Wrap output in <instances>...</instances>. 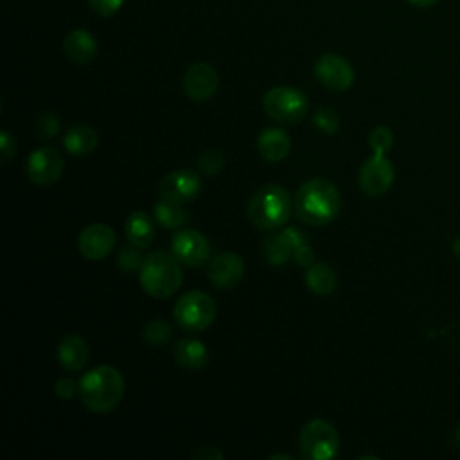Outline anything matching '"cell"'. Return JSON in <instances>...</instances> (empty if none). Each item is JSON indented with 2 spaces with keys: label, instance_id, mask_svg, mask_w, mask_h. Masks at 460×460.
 <instances>
[{
  "label": "cell",
  "instance_id": "1",
  "mask_svg": "<svg viewBox=\"0 0 460 460\" xmlns=\"http://www.w3.org/2000/svg\"><path fill=\"white\" fill-rule=\"evenodd\" d=\"M293 210L305 225L323 226L340 216L341 194L331 181L323 178H311L296 189Z\"/></svg>",
  "mask_w": 460,
  "mask_h": 460
},
{
  "label": "cell",
  "instance_id": "30",
  "mask_svg": "<svg viewBox=\"0 0 460 460\" xmlns=\"http://www.w3.org/2000/svg\"><path fill=\"white\" fill-rule=\"evenodd\" d=\"M59 119L56 117V113H41L36 119V133L40 138H52L59 133Z\"/></svg>",
  "mask_w": 460,
  "mask_h": 460
},
{
  "label": "cell",
  "instance_id": "21",
  "mask_svg": "<svg viewBox=\"0 0 460 460\" xmlns=\"http://www.w3.org/2000/svg\"><path fill=\"white\" fill-rule=\"evenodd\" d=\"M124 230H126L128 241L137 244L138 248H147L155 241V235H156L153 219L146 212H140V210H135L128 216Z\"/></svg>",
  "mask_w": 460,
  "mask_h": 460
},
{
  "label": "cell",
  "instance_id": "29",
  "mask_svg": "<svg viewBox=\"0 0 460 460\" xmlns=\"http://www.w3.org/2000/svg\"><path fill=\"white\" fill-rule=\"evenodd\" d=\"M225 165V158L217 149H207L201 153L198 160V171L205 176H214L217 174Z\"/></svg>",
  "mask_w": 460,
  "mask_h": 460
},
{
  "label": "cell",
  "instance_id": "27",
  "mask_svg": "<svg viewBox=\"0 0 460 460\" xmlns=\"http://www.w3.org/2000/svg\"><path fill=\"white\" fill-rule=\"evenodd\" d=\"M142 248H138L137 244L129 243L126 246H122L117 253V266L120 271L124 273H133L137 270H140L142 262H144V257H142Z\"/></svg>",
  "mask_w": 460,
  "mask_h": 460
},
{
  "label": "cell",
  "instance_id": "19",
  "mask_svg": "<svg viewBox=\"0 0 460 460\" xmlns=\"http://www.w3.org/2000/svg\"><path fill=\"white\" fill-rule=\"evenodd\" d=\"M172 354L176 363L187 370H199L208 361V350L205 343L194 338H183L176 341Z\"/></svg>",
  "mask_w": 460,
  "mask_h": 460
},
{
  "label": "cell",
  "instance_id": "11",
  "mask_svg": "<svg viewBox=\"0 0 460 460\" xmlns=\"http://www.w3.org/2000/svg\"><path fill=\"white\" fill-rule=\"evenodd\" d=\"M201 192V178L192 169H176L167 172L158 183V194L164 199L185 205Z\"/></svg>",
  "mask_w": 460,
  "mask_h": 460
},
{
  "label": "cell",
  "instance_id": "22",
  "mask_svg": "<svg viewBox=\"0 0 460 460\" xmlns=\"http://www.w3.org/2000/svg\"><path fill=\"white\" fill-rule=\"evenodd\" d=\"M304 280H305V286L309 288V291L314 295H320V296L331 295L336 289V282H338L336 271L325 262H313L307 268Z\"/></svg>",
  "mask_w": 460,
  "mask_h": 460
},
{
  "label": "cell",
  "instance_id": "25",
  "mask_svg": "<svg viewBox=\"0 0 460 460\" xmlns=\"http://www.w3.org/2000/svg\"><path fill=\"white\" fill-rule=\"evenodd\" d=\"M171 336H172V329L162 318H155L147 322L142 331V338L149 347H164L171 341Z\"/></svg>",
  "mask_w": 460,
  "mask_h": 460
},
{
  "label": "cell",
  "instance_id": "13",
  "mask_svg": "<svg viewBox=\"0 0 460 460\" xmlns=\"http://www.w3.org/2000/svg\"><path fill=\"white\" fill-rule=\"evenodd\" d=\"M117 243V234L104 223H92L84 226L77 237V248L88 261L106 259Z\"/></svg>",
  "mask_w": 460,
  "mask_h": 460
},
{
  "label": "cell",
  "instance_id": "23",
  "mask_svg": "<svg viewBox=\"0 0 460 460\" xmlns=\"http://www.w3.org/2000/svg\"><path fill=\"white\" fill-rule=\"evenodd\" d=\"M261 253H262V259L270 266H280V264L288 262L289 257L293 255V248H291V243H289L288 235L284 234V230L268 234L262 239Z\"/></svg>",
  "mask_w": 460,
  "mask_h": 460
},
{
  "label": "cell",
  "instance_id": "14",
  "mask_svg": "<svg viewBox=\"0 0 460 460\" xmlns=\"http://www.w3.org/2000/svg\"><path fill=\"white\" fill-rule=\"evenodd\" d=\"M207 277L217 289H234L244 277V261L235 252H221L208 261Z\"/></svg>",
  "mask_w": 460,
  "mask_h": 460
},
{
  "label": "cell",
  "instance_id": "6",
  "mask_svg": "<svg viewBox=\"0 0 460 460\" xmlns=\"http://www.w3.org/2000/svg\"><path fill=\"white\" fill-rule=\"evenodd\" d=\"M266 115L280 124H298L309 110V99L304 92L293 86H273L262 97Z\"/></svg>",
  "mask_w": 460,
  "mask_h": 460
},
{
  "label": "cell",
  "instance_id": "20",
  "mask_svg": "<svg viewBox=\"0 0 460 460\" xmlns=\"http://www.w3.org/2000/svg\"><path fill=\"white\" fill-rule=\"evenodd\" d=\"M97 144H99V135L88 124H75L63 137L65 149L74 156L90 155L97 147Z\"/></svg>",
  "mask_w": 460,
  "mask_h": 460
},
{
  "label": "cell",
  "instance_id": "33",
  "mask_svg": "<svg viewBox=\"0 0 460 460\" xmlns=\"http://www.w3.org/2000/svg\"><path fill=\"white\" fill-rule=\"evenodd\" d=\"M75 392H79V385L72 377H59L54 385V394L61 399H70Z\"/></svg>",
  "mask_w": 460,
  "mask_h": 460
},
{
  "label": "cell",
  "instance_id": "16",
  "mask_svg": "<svg viewBox=\"0 0 460 460\" xmlns=\"http://www.w3.org/2000/svg\"><path fill=\"white\" fill-rule=\"evenodd\" d=\"M63 52L72 63L88 65L95 59L99 52V45L90 31L74 29L63 40Z\"/></svg>",
  "mask_w": 460,
  "mask_h": 460
},
{
  "label": "cell",
  "instance_id": "10",
  "mask_svg": "<svg viewBox=\"0 0 460 460\" xmlns=\"http://www.w3.org/2000/svg\"><path fill=\"white\" fill-rule=\"evenodd\" d=\"M316 79L331 92H345L354 83V68L352 65L340 54L325 52L322 54L313 68Z\"/></svg>",
  "mask_w": 460,
  "mask_h": 460
},
{
  "label": "cell",
  "instance_id": "12",
  "mask_svg": "<svg viewBox=\"0 0 460 460\" xmlns=\"http://www.w3.org/2000/svg\"><path fill=\"white\" fill-rule=\"evenodd\" d=\"M395 178V171L392 162L385 155L374 153L370 158H367L359 169V189L367 196H381L385 194Z\"/></svg>",
  "mask_w": 460,
  "mask_h": 460
},
{
  "label": "cell",
  "instance_id": "7",
  "mask_svg": "<svg viewBox=\"0 0 460 460\" xmlns=\"http://www.w3.org/2000/svg\"><path fill=\"white\" fill-rule=\"evenodd\" d=\"M300 456L305 460H331L340 451V435L336 428L323 420H307L298 435Z\"/></svg>",
  "mask_w": 460,
  "mask_h": 460
},
{
  "label": "cell",
  "instance_id": "34",
  "mask_svg": "<svg viewBox=\"0 0 460 460\" xmlns=\"http://www.w3.org/2000/svg\"><path fill=\"white\" fill-rule=\"evenodd\" d=\"M14 151H16L14 137H13L7 129H4V131L0 133V153H2V162H4V164H5V162H9V160L13 158V155H14Z\"/></svg>",
  "mask_w": 460,
  "mask_h": 460
},
{
  "label": "cell",
  "instance_id": "39",
  "mask_svg": "<svg viewBox=\"0 0 460 460\" xmlns=\"http://www.w3.org/2000/svg\"><path fill=\"white\" fill-rule=\"evenodd\" d=\"M279 458H282V460H293L291 455H284V453H282V455H271V456H270V460H279Z\"/></svg>",
  "mask_w": 460,
  "mask_h": 460
},
{
  "label": "cell",
  "instance_id": "24",
  "mask_svg": "<svg viewBox=\"0 0 460 460\" xmlns=\"http://www.w3.org/2000/svg\"><path fill=\"white\" fill-rule=\"evenodd\" d=\"M153 216L156 219V223L167 230H176V228H181L189 223L190 216L189 212L180 205V203H174V201H169V199H164L160 198L155 207H153Z\"/></svg>",
  "mask_w": 460,
  "mask_h": 460
},
{
  "label": "cell",
  "instance_id": "2",
  "mask_svg": "<svg viewBox=\"0 0 460 460\" xmlns=\"http://www.w3.org/2000/svg\"><path fill=\"white\" fill-rule=\"evenodd\" d=\"M124 388L122 374L110 365L95 367L79 379L81 402L93 413L115 410L124 397Z\"/></svg>",
  "mask_w": 460,
  "mask_h": 460
},
{
  "label": "cell",
  "instance_id": "31",
  "mask_svg": "<svg viewBox=\"0 0 460 460\" xmlns=\"http://www.w3.org/2000/svg\"><path fill=\"white\" fill-rule=\"evenodd\" d=\"M124 2L126 0H88V5L92 7V11L97 16L108 18V16H113L115 13H119L120 7L124 5Z\"/></svg>",
  "mask_w": 460,
  "mask_h": 460
},
{
  "label": "cell",
  "instance_id": "5",
  "mask_svg": "<svg viewBox=\"0 0 460 460\" xmlns=\"http://www.w3.org/2000/svg\"><path fill=\"white\" fill-rule=\"evenodd\" d=\"M216 302L214 298L205 291H187L178 298L174 304L172 314L178 323L187 332H201L212 325L216 320Z\"/></svg>",
  "mask_w": 460,
  "mask_h": 460
},
{
  "label": "cell",
  "instance_id": "38",
  "mask_svg": "<svg viewBox=\"0 0 460 460\" xmlns=\"http://www.w3.org/2000/svg\"><path fill=\"white\" fill-rule=\"evenodd\" d=\"M451 248H453V252H455V253L460 257V235H458V237L453 241V246H451Z\"/></svg>",
  "mask_w": 460,
  "mask_h": 460
},
{
  "label": "cell",
  "instance_id": "9",
  "mask_svg": "<svg viewBox=\"0 0 460 460\" xmlns=\"http://www.w3.org/2000/svg\"><path fill=\"white\" fill-rule=\"evenodd\" d=\"M171 252L176 255V259L189 268L203 266L210 261V243L208 239L192 228L176 230V234L171 239Z\"/></svg>",
  "mask_w": 460,
  "mask_h": 460
},
{
  "label": "cell",
  "instance_id": "37",
  "mask_svg": "<svg viewBox=\"0 0 460 460\" xmlns=\"http://www.w3.org/2000/svg\"><path fill=\"white\" fill-rule=\"evenodd\" d=\"M451 442H453V446H455L456 449H460V426L453 431V435H451Z\"/></svg>",
  "mask_w": 460,
  "mask_h": 460
},
{
  "label": "cell",
  "instance_id": "32",
  "mask_svg": "<svg viewBox=\"0 0 460 460\" xmlns=\"http://www.w3.org/2000/svg\"><path fill=\"white\" fill-rule=\"evenodd\" d=\"M291 257H293L295 264L304 266V268H309V266L314 262V252H313L309 241H307V243H302V244H298V246H295Z\"/></svg>",
  "mask_w": 460,
  "mask_h": 460
},
{
  "label": "cell",
  "instance_id": "26",
  "mask_svg": "<svg viewBox=\"0 0 460 460\" xmlns=\"http://www.w3.org/2000/svg\"><path fill=\"white\" fill-rule=\"evenodd\" d=\"M314 128L318 131H322L323 135H336L338 129H340V115L336 110L329 108V106H320L314 110L313 117H311Z\"/></svg>",
  "mask_w": 460,
  "mask_h": 460
},
{
  "label": "cell",
  "instance_id": "4",
  "mask_svg": "<svg viewBox=\"0 0 460 460\" xmlns=\"http://www.w3.org/2000/svg\"><path fill=\"white\" fill-rule=\"evenodd\" d=\"M291 208L289 192L277 183H268L253 192L246 207V216L261 230H277L288 223Z\"/></svg>",
  "mask_w": 460,
  "mask_h": 460
},
{
  "label": "cell",
  "instance_id": "18",
  "mask_svg": "<svg viewBox=\"0 0 460 460\" xmlns=\"http://www.w3.org/2000/svg\"><path fill=\"white\" fill-rule=\"evenodd\" d=\"M257 151L266 162H282L291 151V137L282 128H266L257 137Z\"/></svg>",
  "mask_w": 460,
  "mask_h": 460
},
{
  "label": "cell",
  "instance_id": "36",
  "mask_svg": "<svg viewBox=\"0 0 460 460\" xmlns=\"http://www.w3.org/2000/svg\"><path fill=\"white\" fill-rule=\"evenodd\" d=\"M411 5H415V7H419V9H424V7H429V5H433L437 0H408Z\"/></svg>",
  "mask_w": 460,
  "mask_h": 460
},
{
  "label": "cell",
  "instance_id": "8",
  "mask_svg": "<svg viewBox=\"0 0 460 460\" xmlns=\"http://www.w3.org/2000/svg\"><path fill=\"white\" fill-rule=\"evenodd\" d=\"M29 180L38 187H50L54 185L65 169V162L61 153L52 146H40L36 147L27 162H25Z\"/></svg>",
  "mask_w": 460,
  "mask_h": 460
},
{
  "label": "cell",
  "instance_id": "28",
  "mask_svg": "<svg viewBox=\"0 0 460 460\" xmlns=\"http://www.w3.org/2000/svg\"><path fill=\"white\" fill-rule=\"evenodd\" d=\"M368 146L377 155H386L394 146V133L388 126H376L368 133Z\"/></svg>",
  "mask_w": 460,
  "mask_h": 460
},
{
  "label": "cell",
  "instance_id": "35",
  "mask_svg": "<svg viewBox=\"0 0 460 460\" xmlns=\"http://www.w3.org/2000/svg\"><path fill=\"white\" fill-rule=\"evenodd\" d=\"M192 458H201V460H223V453L219 451V449H216L214 446H201V447H198L192 455H190Z\"/></svg>",
  "mask_w": 460,
  "mask_h": 460
},
{
  "label": "cell",
  "instance_id": "17",
  "mask_svg": "<svg viewBox=\"0 0 460 460\" xmlns=\"http://www.w3.org/2000/svg\"><path fill=\"white\" fill-rule=\"evenodd\" d=\"M56 356L65 370L79 372L90 361V347L79 334H66L61 338Z\"/></svg>",
  "mask_w": 460,
  "mask_h": 460
},
{
  "label": "cell",
  "instance_id": "3",
  "mask_svg": "<svg viewBox=\"0 0 460 460\" xmlns=\"http://www.w3.org/2000/svg\"><path fill=\"white\" fill-rule=\"evenodd\" d=\"M138 280L147 295L155 298H169L183 282L181 262L172 252H153L144 257L138 270Z\"/></svg>",
  "mask_w": 460,
  "mask_h": 460
},
{
  "label": "cell",
  "instance_id": "15",
  "mask_svg": "<svg viewBox=\"0 0 460 460\" xmlns=\"http://www.w3.org/2000/svg\"><path fill=\"white\" fill-rule=\"evenodd\" d=\"M217 84L219 77L216 68L205 61L190 65L183 75V92L190 101L196 102L208 101L216 93Z\"/></svg>",
  "mask_w": 460,
  "mask_h": 460
}]
</instances>
